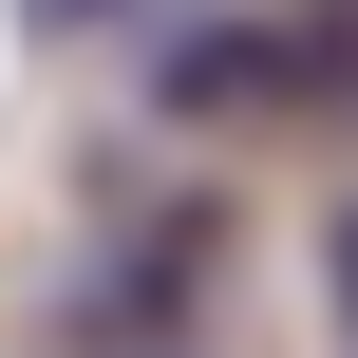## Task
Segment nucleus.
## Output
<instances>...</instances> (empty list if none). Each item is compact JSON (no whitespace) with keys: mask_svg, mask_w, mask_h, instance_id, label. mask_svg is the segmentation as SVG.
Returning a JSON list of instances; mask_svg holds the SVG:
<instances>
[{"mask_svg":"<svg viewBox=\"0 0 358 358\" xmlns=\"http://www.w3.org/2000/svg\"><path fill=\"white\" fill-rule=\"evenodd\" d=\"M340 302H358V227H340Z\"/></svg>","mask_w":358,"mask_h":358,"instance_id":"obj_1","label":"nucleus"}]
</instances>
